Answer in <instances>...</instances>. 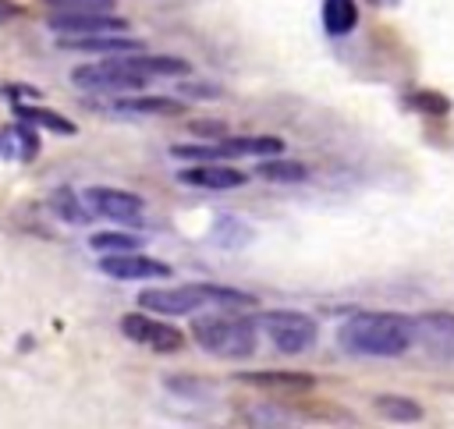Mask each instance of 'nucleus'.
<instances>
[{
  "instance_id": "f257e3e1",
  "label": "nucleus",
  "mask_w": 454,
  "mask_h": 429,
  "mask_svg": "<svg viewBox=\"0 0 454 429\" xmlns=\"http://www.w3.org/2000/svg\"><path fill=\"white\" fill-rule=\"evenodd\" d=\"M340 347L351 355H372V358H394L404 355L415 340V323L397 312H358L351 316L340 333Z\"/></svg>"
},
{
  "instance_id": "f03ea898",
  "label": "nucleus",
  "mask_w": 454,
  "mask_h": 429,
  "mask_svg": "<svg viewBox=\"0 0 454 429\" xmlns=\"http://www.w3.org/2000/svg\"><path fill=\"white\" fill-rule=\"evenodd\" d=\"M138 305L156 316H188L202 305H223V308H248L255 305L252 294L216 284H181V287H149L138 294Z\"/></svg>"
},
{
  "instance_id": "7ed1b4c3",
  "label": "nucleus",
  "mask_w": 454,
  "mask_h": 429,
  "mask_svg": "<svg viewBox=\"0 0 454 429\" xmlns=\"http://www.w3.org/2000/svg\"><path fill=\"white\" fill-rule=\"evenodd\" d=\"M195 344L220 358H248L255 355V323L245 316H202L192 326Z\"/></svg>"
},
{
  "instance_id": "20e7f679",
  "label": "nucleus",
  "mask_w": 454,
  "mask_h": 429,
  "mask_svg": "<svg viewBox=\"0 0 454 429\" xmlns=\"http://www.w3.org/2000/svg\"><path fill=\"white\" fill-rule=\"evenodd\" d=\"M71 82L78 89H89V92H135V89H145V74L131 71L121 53L117 57H106L99 64H82L71 71Z\"/></svg>"
},
{
  "instance_id": "39448f33",
  "label": "nucleus",
  "mask_w": 454,
  "mask_h": 429,
  "mask_svg": "<svg viewBox=\"0 0 454 429\" xmlns=\"http://www.w3.org/2000/svg\"><path fill=\"white\" fill-rule=\"evenodd\" d=\"M259 326L270 333L273 347L284 351V355H301L316 344V323L301 312H291V308H277V312H262L259 316Z\"/></svg>"
},
{
  "instance_id": "423d86ee",
  "label": "nucleus",
  "mask_w": 454,
  "mask_h": 429,
  "mask_svg": "<svg viewBox=\"0 0 454 429\" xmlns=\"http://www.w3.org/2000/svg\"><path fill=\"white\" fill-rule=\"evenodd\" d=\"M46 25L57 35H114L128 28V21L110 11H57Z\"/></svg>"
},
{
  "instance_id": "0eeeda50",
  "label": "nucleus",
  "mask_w": 454,
  "mask_h": 429,
  "mask_svg": "<svg viewBox=\"0 0 454 429\" xmlns=\"http://www.w3.org/2000/svg\"><path fill=\"white\" fill-rule=\"evenodd\" d=\"M85 206L106 220H121V223H138L145 202L135 191H121V188H89L85 191Z\"/></svg>"
},
{
  "instance_id": "6e6552de",
  "label": "nucleus",
  "mask_w": 454,
  "mask_h": 429,
  "mask_svg": "<svg viewBox=\"0 0 454 429\" xmlns=\"http://www.w3.org/2000/svg\"><path fill=\"white\" fill-rule=\"evenodd\" d=\"M121 330H124V337H128V340L145 344V347H153V351H177V347H181V330H174V326H167V323L149 319V316H145V308H142V312L124 316V319H121Z\"/></svg>"
},
{
  "instance_id": "1a4fd4ad",
  "label": "nucleus",
  "mask_w": 454,
  "mask_h": 429,
  "mask_svg": "<svg viewBox=\"0 0 454 429\" xmlns=\"http://www.w3.org/2000/svg\"><path fill=\"white\" fill-rule=\"evenodd\" d=\"M99 269L114 280H149V277H170L167 262H156L138 252H106L99 259Z\"/></svg>"
},
{
  "instance_id": "9d476101",
  "label": "nucleus",
  "mask_w": 454,
  "mask_h": 429,
  "mask_svg": "<svg viewBox=\"0 0 454 429\" xmlns=\"http://www.w3.org/2000/svg\"><path fill=\"white\" fill-rule=\"evenodd\" d=\"M181 181L184 184H195V188H206V191H227V188H238L245 184V174L227 167V163H199V167H188L181 170Z\"/></svg>"
},
{
  "instance_id": "9b49d317",
  "label": "nucleus",
  "mask_w": 454,
  "mask_h": 429,
  "mask_svg": "<svg viewBox=\"0 0 454 429\" xmlns=\"http://www.w3.org/2000/svg\"><path fill=\"white\" fill-rule=\"evenodd\" d=\"M57 46L71 50V53H103V57L142 50V43H135V39H110V35H57Z\"/></svg>"
},
{
  "instance_id": "f8f14e48",
  "label": "nucleus",
  "mask_w": 454,
  "mask_h": 429,
  "mask_svg": "<svg viewBox=\"0 0 454 429\" xmlns=\"http://www.w3.org/2000/svg\"><path fill=\"white\" fill-rule=\"evenodd\" d=\"M238 383L259 390H284V394H305L316 386L309 372H238Z\"/></svg>"
},
{
  "instance_id": "ddd939ff",
  "label": "nucleus",
  "mask_w": 454,
  "mask_h": 429,
  "mask_svg": "<svg viewBox=\"0 0 454 429\" xmlns=\"http://www.w3.org/2000/svg\"><path fill=\"white\" fill-rule=\"evenodd\" d=\"M121 60L131 67V71H138V74H145L149 82L156 78V74H188L192 67H188V60H181V57H156V53H142V50H135V53H121Z\"/></svg>"
},
{
  "instance_id": "4468645a",
  "label": "nucleus",
  "mask_w": 454,
  "mask_h": 429,
  "mask_svg": "<svg viewBox=\"0 0 454 429\" xmlns=\"http://www.w3.org/2000/svg\"><path fill=\"white\" fill-rule=\"evenodd\" d=\"M39 152V138L32 128H21V124H11L0 131V156L4 160H32Z\"/></svg>"
},
{
  "instance_id": "2eb2a0df",
  "label": "nucleus",
  "mask_w": 454,
  "mask_h": 429,
  "mask_svg": "<svg viewBox=\"0 0 454 429\" xmlns=\"http://www.w3.org/2000/svg\"><path fill=\"white\" fill-rule=\"evenodd\" d=\"M223 156H277L284 152V142L273 135H248V138H223L216 142Z\"/></svg>"
},
{
  "instance_id": "dca6fc26",
  "label": "nucleus",
  "mask_w": 454,
  "mask_h": 429,
  "mask_svg": "<svg viewBox=\"0 0 454 429\" xmlns=\"http://www.w3.org/2000/svg\"><path fill=\"white\" fill-rule=\"evenodd\" d=\"M358 21V11H355V0H326L323 4V25L330 35H344L351 32Z\"/></svg>"
},
{
  "instance_id": "f3484780",
  "label": "nucleus",
  "mask_w": 454,
  "mask_h": 429,
  "mask_svg": "<svg viewBox=\"0 0 454 429\" xmlns=\"http://www.w3.org/2000/svg\"><path fill=\"white\" fill-rule=\"evenodd\" d=\"M50 206H53V213H57L60 220H67V223H89L85 199H78L71 188H57V191L50 195Z\"/></svg>"
},
{
  "instance_id": "a211bd4d",
  "label": "nucleus",
  "mask_w": 454,
  "mask_h": 429,
  "mask_svg": "<svg viewBox=\"0 0 454 429\" xmlns=\"http://www.w3.org/2000/svg\"><path fill=\"white\" fill-rule=\"evenodd\" d=\"M376 408H380L383 418H390V422H404V425L422 418V408H419L415 401H408V397H376Z\"/></svg>"
},
{
  "instance_id": "6ab92c4d",
  "label": "nucleus",
  "mask_w": 454,
  "mask_h": 429,
  "mask_svg": "<svg viewBox=\"0 0 454 429\" xmlns=\"http://www.w3.org/2000/svg\"><path fill=\"white\" fill-rule=\"evenodd\" d=\"M415 330H422V337L433 344V351H436V344L443 340H450L454 344V316H436V312H429V316H422L419 323H415Z\"/></svg>"
},
{
  "instance_id": "aec40b11",
  "label": "nucleus",
  "mask_w": 454,
  "mask_h": 429,
  "mask_svg": "<svg viewBox=\"0 0 454 429\" xmlns=\"http://www.w3.org/2000/svg\"><path fill=\"white\" fill-rule=\"evenodd\" d=\"M18 117L28 121V124H43V128H50V131H60V135H74V124H71L67 117L50 113V110H43V106H18Z\"/></svg>"
},
{
  "instance_id": "412c9836",
  "label": "nucleus",
  "mask_w": 454,
  "mask_h": 429,
  "mask_svg": "<svg viewBox=\"0 0 454 429\" xmlns=\"http://www.w3.org/2000/svg\"><path fill=\"white\" fill-rule=\"evenodd\" d=\"M255 174H259V177H266V181H305V177H309L305 163H294V160L259 163V170H255Z\"/></svg>"
},
{
  "instance_id": "4be33fe9",
  "label": "nucleus",
  "mask_w": 454,
  "mask_h": 429,
  "mask_svg": "<svg viewBox=\"0 0 454 429\" xmlns=\"http://www.w3.org/2000/svg\"><path fill=\"white\" fill-rule=\"evenodd\" d=\"M121 110H128V113H181L184 106L177 103V99H121L117 103Z\"/></svg>"
},
{
  "instance_id": "5701e85b",
  "label": "nucleus",
  "mask_w": 454,
  "mask_h": 429,
  "mask_svg": "<svg viewBox=\"0 0 454 429\" xmlns=\"http://www.w3.org/2000/svg\"><path fill=\"white\" fill-rule=\"evenodd\" d=\"M92 248L103 252V255H106V252H131V248H138V238L106 230V234H96V238H92Z\"/></svg>"
},
{
  "instance_id": "b1692460",
  "label": "nucleus",
  "mask_w": 454,
  "mask_h": 429,
  "mask_svg": "<svg viewBox=\"0 0 454 429\" xmlns=\"http://www.w3.org/2000/svg\"><path fill=\"white\" fill-rule=\"evenodd\" d=\"M408 103L415 110H426V113H447L450 110V99L440 92H415V96H408Z\"/></svg>"
},
{
  "instance_id": "393cba45",
  "label": "nucleus",
  "mask_w": 454,
  "mask_h": 429,
  "mask_svg": "<svg viewBox=\"0 0 454 429\" xmlns=\"http://www.w3.org/2000/svg\"><path fill=\"white\" fill-rule=\"evenodd\" d=\"M170 152L181 160H202V163L206 160H227L220 145H170Z\"/></svg>"
},
{
  "instance_id": "a878e982",
  "label": "nucleus",
  "mask_w": 454,
  "mask_h": 429,
  "mask_svg": "<svg viewBox=\"0 0 454 429\" xmlns=\"http://www.w3.org/2000/svg\"><path fill=\"white\" fill-rule=\"evenodd\" d=\"M14 14H18V7H14L11 0H0V25H4V21H11Z\"/></svg>"
}]
</instances>
